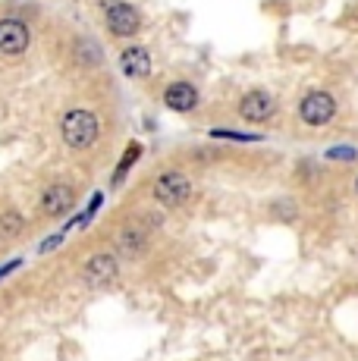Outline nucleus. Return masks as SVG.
Listing matches in <instances>:
<instances>
[{
  "instance_id": "obj_1",
  "label": "nucleus",
  "mask_w": 358,
  "mask_h": 361,
  "mask_svg": "<svg viewBox=\"0 0 358 361\" xmlns=\"http://www.w3.org/2000/svg\"><path fill=\"white\" fill-rule=\"evenodd\" d=\"M60 135H63L66 148L88 151L101 135V120L92 114V110L75 107V110H70V114L63 116V123H60Z\"/></svg>"
},
{
  "instance_id": "obj_2",
  "label": "nucleus",
  "mask_w": 358,
  "mask_h": 361,
  "mask_svg": "<svg viewBox=\"0 0 358 361\" xmlns=\"http://www.w3.org/2000/svg\"><path fill=\"white\" fill-rule=\"evenodd\" d=\"M151 195L163 207H183L192 198V179L179 170H167L151 183Z\"/></svg>"
},
{
  "instance_id": "obj_3",
  "label": "nucleus",
  "mask_w": 358,
  "mask_h": 361,
  "mask_svg": "<svg viewBox=\"0 0 358 361\" xmlns=\"http://www.w3.org/2000/svg\"><path fill=\"white\" fill-rule=\"evenodd\" d=\"M116 276H120V261L110 252H98L82 264V283H85L88 289H104Z\"/></svg>"
},
{
  "instance_id": "obj_4",
  "label": "nucleus",
  "mask_w": 358,
  "mask_h": 361,
  "mask_svg": "<svg viewBox=\"0 0 358 361\" xmlns=\"http://www.w3.org/2000/svg\"><path fill=\"white\" fill-rule=\"evenodd\" d=\"M32 44V32L23 19H0V54L4 57H19Z\"/></svg>"
},
{
  "instance_id": "obj_5",
  "label": "nucleus",
  "mask_w": 358,
  "mask_h": 361,
  "mask_svg": "<svg viewBox=\"0 0 358 361\" xmlns=\"http://www.w3.org/2000/svg\"><path fill=\"white\" fill-rule=\"evenodd\" d=\"M333 114H336V101L327 92H311L299 104V116L308 126H327L333 120Z\"/></svg>"
},
{
  "instance_id": "obj_6",
  "label": "nucleus",
  "mask_w": 358,
  "mask_h": 361,
  "mask_svg": "<svg viewBox=\"0 0 358 361\" xmlns=\"http://www.w3.org/2000/svg\"><path fill=\"white\" fill-rule=\"evenodd\" d=\"M104 23H107V32L116 35V38H132L142 29V13L132 4H120L113 10H107Z\"/></svg>"
},
{
  "instance_id": "obj_7",
  "label": "nucleus",
  "mask_w": 358,
  "mask_h": 361,
  "mask_svg": "<svg viewBox=\"0 0 358 361\" xmlns=\"http://www.w3.org/2000/svg\"><path fill=\"white\" fill-rule=\"evenodd\" d=\"M75 204V189L70 183H54L41 192V211L47 217H63L66 211H73Z\"/></svg>"
},
{
  "instance_id": "obj_8",
  "label": "nucleus",
  "mask_w": 358,
  "mask_h": 361,
  "mask_svg": "<svg viewBox=\"0 0 358 361\" xmlns=\"http://www.w3.org/2000/svg\"><path fill=\"white\" fill-rule=\"evenodd\" d=\"M277 110V104L267 92H249L242 101H239V116L245 123H267Z\"/></svg>"
},
{
  "instance_id": "obj_9",
  "label": "nucleus",
  "mask_w": 358,
  "mask_h": 361,
  "mask_svg": "<svg viewBox=\"0 0 358 361\" xmlns=\"http://www.w3.org/2000/svg\"><path fill=\"white\" fill-rule=\"evenodd\" d=\"M144 248H148V230L142 224H126L116 235V252L123 258H139L144 255Z\"/></svg>"
},
{
  "instance_id": "obj_10",
  "label": "nucleus",
  "mask_w": 358,
  "mask_h": 361,
  "mask_svg": "<svg viewBox=\"0 0 358 361\" xmlns=\"http://www.w3.org/2000/svg\"><path fill=\"white\" fill-rule=\"evenodd\" d=\"M120 69L129 75V79H144L151 73V54L144 51L142 44H132L120 54Z\"/></svg>"
},
{
  "instance_id": "obj_11",
  "label": "nucleus",
  "mask_w": 358,
  "mask_h": 361,
  "mask_svg": "<svg viewBox=\"0 0 358 361\" xmlns=\"http://www.w3.org/2000/svg\"><path fill=\"white\" fill-rule=\"evenodd\" d=\"M163 104H167L170 110H176V114H189L198 104L195 85H189V82H173V85L163 92Z\"/></svg>"
},
{
  "instance_id": "obj_12",
  "label": "nucleus",
  "mask_w": 358,
  "mask_h": 361,
  "mask_svg": "<svg viewBox=\"0 0 358 361\" xmlns=\"http://www.w3.org/2000/svg\"><path fill=\"white\" fill-rule=\"evenodd\" d=\"M23 230H25L23 214H16V211L0 214V235H4V239H16V235L23 233Z\"/></svg>"
},
{
  "instance_id": "obj_13",
  "label": "nucleus",
  "mask_w": 358,
  "mask_h": 361,
  "mask_svg": "<svg viewBox=\"0 0 358 361\" xmlns=\"http://www.w3.org/2000/svg\"><path fill=\"white\" fill-rule=\"evenodd\" d=\"M142 154V148H139V145H132V148H129L126 151V157H123V161H120V166H116V183H120V179L123 176H126V170H129V166H132V161H135V157H139Z\"/></svg>"
},
{
  "instance_id": "obj_14",
  "label": "nucleus",
  "mask_w": 358,
  "mask_h": 361,
  "mask_svg": "<svg viewBox=\"0 0 358 361\" xmlns=\"http://www.w3.org/2000/svg\"><path fill=\"white\" fill-rule=\"evenodd\" d=\"M120 4H126V0H101V6H104V13H107V10H113V6H120Z\"/></svg>"
},
{
  "instance_id": "obj_15",
  "label": "nucleus",
  "mask_w": 358,
  "mask_h": 361,
  "mask_svg": "<svg viewBox=\"0 0 358 361\" xmlns=\"http://www.w3.org/2000/svg\"><path fill=\"white\" fill-rule=\"evenodd\" d=\"M355 192H358V179H355Z\"/></svg>"
}]
</instances>
